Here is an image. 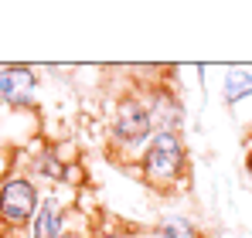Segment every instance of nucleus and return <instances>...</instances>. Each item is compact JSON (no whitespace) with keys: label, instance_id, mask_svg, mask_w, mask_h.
<instances>
[{"label":"nucleus","instance_id":"f257e3e1","mask_svg":"<svg viewBox=\"0 0 252 238\" xmlns=\"http://www.w3.org/2000/svg\"><path fill=\"white\" fill-rule=\"evenodd\" d=\"M133 174L154 194H177L188 184V174H191V150H188L184 133L154 129V136L143 147Z\"/></svg>","mask_w":252,"mask_h":238},{"label":"nucleus","instance_id":"f03ea898","mask_svg":"<svg viewBox=\"0 0 252 238\" xmlns=\"http://www.w3.org/2000/svg\"><path fill=\"white\" fill-rule=\"evenodd\" d=\"M154 136V122L147 113V102L140 95V89L123 92L116 102H113V113L106 122V150L116 163L126 167H136V160L143 153V147L150 143Z\"/></svg>","mask_w":252,"mask_h":238},{"label":"nucleus","instance_id":"7ed1b4c3","mask_svg":"<svg viewBox=\"0 0 252 238\" xmlns=\"http://www.w3.org/2000/svg\"><path fill=\"white\" fill-rule=\"evenodd\" d=\"M44 191L41 184L24 174V170H10L3 180H0V228L3 232H28L38 204H41Z\"/></svg>","mask_w":252,"mask_h":238},{"label":"nucleus","instance_id":"20e7f679","mask_svg":"<svg viewBox=\"0 0 252 238\" xmlns=\"http://www.w3.org/2000/svg\"><path fill=\"white\" fill-rule=\"evenodd\" d=\"M0 106L41 113V72L34 65H0Z\"/></svg>","mask_w":252,"mask_h":238},{"label":"nucleus","instance_id":"39448f33","mask_svg":"<svg viewBox=\"0 0 252 238\" xmlns=\"http://www.w3.org/2000/svg\"><path fill=\"white\" fill-rule=\"evenodd\" d=\"M140 95H143V102H147V113H150L154 129L184 133V122H188L184 95H181L167 79H154V82H147V85H140Z\"/></svg>","mask_w":252,"mask_h":238},{"label":"nucleus","instance_id":"423d86ee","mask_svg":"<svg viewBox=\"0 0 252 238\" xmlns=\"http://www.w3.org/2000/svg\"><path fill=\"white\" fill-rule=\"evenodd\" d=\"M75 204H79V191H68V187L44 191L41 204H38L31 225H28V238H62Z\"/></svg>","mask_w":252,"mask_h":238},{"label":"nucleus","instance_id":"0eeeda50","mask_svg":"<svg viewBox=\"0 0 252 238\" xmlns=\"http://www.w3.org/2000/svg\"><path fill=\"white\" fill-rule=\"evenodd\" d=\"M133 238H205L201 232V225L191 218V214H184V211H167L164 218H157L147 232H140V235Z\"/></svg>","mask_w":252,"mask_h":238},{"label":"nucleus","instance_id":"6e6552de","mask_svg":"<svg viewBox=\"0 0 252 238\" xmlns=\"http://www.w3.org/2000/svg\"><path fill=\"white\" fill-rule=\"evenodd\" d=\"M218 95H221V106H228V109L249 102L252 99V68H225Z\"/></svg>","mask_w":252,"mask_h":238},{"label":"nucleus","instance_id":"1a4fd4ad","mask_svg":"<svg viewBox=\"0 0 252 238\" xmlns=\"http://www.w3.org/2000/svg\"><path fill=\"white\" fill-rule=\"evenodd\" d=\"M10 170H17V163H14V153H10L7 147H0V180H3Z\"/></svg>","mask_w":252,"mask_h":238},{"label":"nucleus","instance_id":"9d476101","mask_svg":"<svg viewBox=\"0 0 252 238\" xmlns=\"http://www.w3.org/2000/svg\"><path fill=\"white\" fill-rule=\"evenodd\" d=\"M246 170H249V177H252V147H249V157H246Z\"/></svg>","mask_w":252,"mask_h":238}]
</instances>
